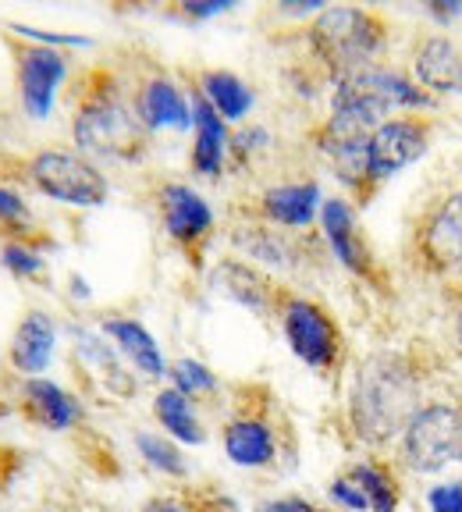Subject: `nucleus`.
Listing matches in <instances>:
<instances>
[{
	"instance_id": "1",
	"label": "nucleus",
	"mask_w": 462,
	"mask_h": 512,
	"mask_svg": "<svg viewBox=\"0 0 462 512\" xmlns=\"http://www.w3.org/2000/svg\"><path fill=\"white\" fill-rule=\"evenodd\" d=\"M72 139L82 157L139 164L150 150V132L139 125L128 82L111 64L82 68L72 89Z\"/></svg>"
},
{
	"instance_id": "2",
	"label": "nucleus",
	"mask_w": 462,
	"mask_h": 512,
	"mask_svg": "<svg viewBox=\"0 0 462 512\" xmlns=\"http://www.w3.org/2000/svg\"><path fill=\"white\" fill-rule=\"evenodd\" d=\"M420 406V374L402 352H370L352 374L349 427L367 448H384L402 438Z\"/></svg>"
},
{
	"instance_id": "3",
	"label": "nucleus",
	"mask_w": 462,
	"mask_h": 512,
	"mask_svg": "<svg viewBox=\"0 0 462 512\" xmlns=\"http://www.w3.org/2000/svg\"><path fill=\"white\" fill-rule=\"evenodd\" d=\"M388 40V18L377 8H363V4H327L306 25L310 57L331 82L381 64Z\"/></svg>"
},
{
	"instance_id": "4",
	"label": "nucleus",
	"mask_w": 462,
	"mask_h": 512,
	"mask_svg": "<svg viewBox=\"0 0 462 512\" xmlns=\"http://www.w3.org/2000/svg\"><path fill=\"white\" fill-rule=\"evenodd\" d=\"M0 175L15 185L40 192L47 200L64 203V207H104L111 196V182L79 150H29V153H4L0 157Z\"/></svg>"
},
{
	"instance_id": "5",
	"label": "nucleus",
	"mask_w": 462,
	"mask_h": 512,
	"mask_svg": "<svg viewBox=\"0 0 462 512\" xmlns=\"http://www.w3.org/2000/svg\"><path fill=\"white\" fill-rule=\"evenodd\" d=\"M434 107H438V100L423 93L413 82V75H402L395 68H384V64L331 82V111H356L374 121H388L399 111L420 114L434 111Z\"/></svg>"
},
{
	"instance_id": "6",
	"label": "nucleus",
	"mask_w": 462,
	"mask_h": 512,
	"mask_svg": "<svg viewBox=\"0 0 462 512\" xmlns=\"http://www.w3.org/2000/svg\"><path fill=\"white\" fill-rule=\"evenodd\" d=\"M402 466L413 473H441L462 466V406L427 402L413 413L399 438Z\"/></svg>"
},
{
	"instance_id": "7",
	"label": "nucleus",
	"mask_w": 462,
	"mask_h": 512,
	"mask_svg": "<svg viewBox=\"0 0 462 512\" xmlns=\"http://www.w3.org/2000/svg\"><path fill=\"white\" fill-rule=\"evenodd\" d=\"M281 335L299 363L317 374H335L345 360V335L335 313L310 296H288L278 313Z\"/></svg>"
},
{
	"instance_id": "8",
	"label": "nucleus",
	"mask_w": 462,
	"mask_h": 512,
	"mask_svg": "<svg viewBox=\"0 0 462 512\" xmlns=\"http://www.w3.org/2000/svg\"><path fill=\"white\" fill-rule=\"evenodd\" d=\"M0 40H4L11 68H15V86H18V100H22V111L32 121L50 118L57 89L64 86V79L72 72L68 54L54 47H43V43L22 40V36H15L8 29L0 32Z\"/></svg>"
},
{
	"instance_id": "9",
	"label": "nucleus",
	"mask_w": 462,
	"mask_h": 512,
	"mask_svg": "<svg viewBox=\"0 0 462 512\" xmlns=\"http://www.w3.org/2000/svg\"><path fill=\"white\" fill-rule=\"evenodd\" d=\"M153 203H157L164 235L175 242L192 271H203V256H207V246L217 228L210 203L185 182H160L157 192H153Z\"/></svg>"
},
{
	"instance_id": "10",
	"label": "nucleus",
	"mask_w": 462,
	"mask_h": 512,
	"mask_svg": "<svg viewBox=\"0 0 462 512\" xmlns=\"http://www.w3.org/2000/svg\"><path fill=\"white\" fill-rule=\"evenodd\" d=\"M434 118L431 114H395V118L381 121L367 139V175L374 192L384 182L427 157L434 146Z\"/></svg>"
},
{
	"instance_id": "11",
	"label": "nucleus",
	"mask_w": 462,
	"mask_h": 512,
	"mask_svg": "<svg viewBox=\"0 0 462 512\" xmlns=\"http://www.w3.org/2000/svg\"><path fill=\"white\" fill-rule=\"evenodd\" d=\"M125 82L132 111H136L139 125L150 132V139L157 132H185L192 125L189 93L178 86L168 68H160L157 61H143L136 72L125 75Z\"/></svg>"
},
{
	"instance_id": "12",
	"label": "nucleus",
	"mask_w": 462,
	"mask_h": 512,
	"mask_svg": "<svg viewBox=\"0 0 462 512\" xmlns=\"http://www.w3.org/2000/svg\"><path fill=\"white\" fill-rule=\"evenodd\" d=\"M413 260L427 274L462 271V189L441 196L423 210L413 228Z\"/></svg>"
},
{
	"instance_id": "13",
	"label": "nucleus",
	"mask_w": 462,
	"mask_h": 512,
	"mask_svg": "<svg viewBox=\"0 0 462 512\" xmlns=\"http://www.w3.org/2000/svg\"><path fill=\"white\" fill-rule=\"evenodd\" d=\"M320 235H324L327 249L335 256L338 264L352 274V278L367 281V285L381 288V264H377L374 246L359 228L356 207L342 196H331V200L320 203Z\"/></svg>"
},
{
	"instance_id": "14",
	"label": "nucleus",
	"mask_w": 462,
	"mask_h": 512,
	"mask_svg": "<svg viewBox=\"0 0 462 512\" xmlns=\"http://www.w3.org/2000/svg\"><path fill=\"white\" fill-rule=\"evenodd\" d=\"M210 285L214 292H221L224 299H231L242 310L256 313V317H278L285 299L292 296V288L278 285L263 267L249 264L242 256H221L210 267Z\"/></svg>"
},
{
	"instance_id": "15",
	"label": "nucleus",
	"mask_w": 462,
	"mask_h": 512,
	"mask_svg": "<svg viewBox=\"0 0 462 512\" xmlns=\"http://www.w3.org/2000/svg\"><path fill=\"white\" fill-rule=\"evenodd\" d=\"M320 203H324V192L313 178L278 182L267 185L253 200V207H246V221L271 224L281 232H310L313 221L320 217Z\"/></svg>"
},
{
	"instance_id": "16",
	"label": "nucleus",
	"mask_w": 462,
	"mask_h": 512,
	"mask_svg": "<svg viewBox=\"0 0 462 512\" xmlns=\"http://www.w3.org/2000/svg\"><path fill=\"white\" fill-rule=\"evenodd\" d=\"M221 445L228 463L242 466V470H267L281 456L274 424L263 413H253V409H242V413L231 416L221 431Z\"/></svg>"
},
{
	"instance_id": "17",
	"label": "nucleus",
	"mask_w": 462,
	"mask_h": 512,
	"mask_svg": "<svg viewBox=\"0 0 462 512\" xmlns=\"http://www.w3.org/2000/svg\"><path fill=\"white\" fill-rule=\"evenodd\" d=\"M18 413L32 427H43V431L54 434L82 424V402L57 381H47V377H25V384L18 388Z\"/></svg>"
},
{
	"instance_id": "18",
	"label": "nucleus",
	"mask_w": 462,
	"mask_h": 512,
	"mask_svg": "<svg viewBox=\"0 0 462 512\" xmlns=\"http://www.w3.org/2000/svg\"><path fill=\"white\" fill-rule=\"evenodd\" d=\"M413 82L423 93L438 96H459L462 93V47L441 32L423 36L413 50Z\"/></svg>"
},
{
	"instance_id": "19",
	"label": "nucleus",
	"mask_w": 462,
	"mask_h": 512,
	"mask_svg": "<svg viewBox=\"0 0 462 512\" xmlns=\"http://www.w3.org/2000/svg\"><path fill=\"white\" fill-rule=\"evenodd\" d=\"M189 107H192V153L189 164L192 171L207 182H217L228 168V121L214 111V107L203 100L196 89H189Z\"/></svg>"
},
{
	"instance_id": "20",
	"label": "nucleus",
	"mask_w": 462,
	"mask_h": 512,
	"mask_svg": "<svg viewBox=\"0 0 462 512\" xmlns=\"http://www.w3.org/2000/svg\"><path fill=\"white\" fill-rule=\"evenodd\" d=\"M75 338V363L89 374V381L96 388H104L114 399H132L136 395V374L125 370L121 352L111 342H104V335H96L89 328H72Z\"/></svg>"
},
{
	"instance_id": "21",
	"label": "nucleus",
	"mask_w": 462,
	"mask_h": 512,
	"mask_svg": "<svg viewBox=\"0 0 462 512\" xmlns=\"http://www.w3.org/2000/svg\"><path fill=\"white\" fill-rule=\"evenodd\" d=\"M299 232H281V228H271V224L260 221H239L231 224V246L239 249L242 260L256 267H299L303 264V249H299Z\"/></svg>"
},
{
	"instance_id": "22",
	"label": "nucleus",
	"mask_w": 462,
	"mask_h": 512,
	"mask_svg": "<svg viewBox=\"0 0 462 512\" xmlns=\"http://www.w3.org/2000/svg\"><path fill=\"white\" fill-rule=\"evenodd\" d=\"M54 349H57L54 317L43 310H29L15 324L8 360L22 377H43V370H47L50 360H54Z\"/></svg>"
},
{
	"instance_id": "23",
	"label": "nucleus",
	"mask_w": 462,
	"mask_h": 512,
	"mask_svg": "<svg viewBox=\"0 0 462 512\" xmlns=\"http://www.w3.org/2000/svg\"><path fill=\"white\" fill-rule=\"evenodd\" d=\"M100 335L111 338L114 349L132 363V370H139L143 377H160L168 374V360H164V352H160L157 338L146 331L143 320L136 317H104L100 320Z\"/></svg>"
},
{
	"instance_id": "24",
	"label": "nucleus",
	"mask_w": 462,
	"mask_h": 512,
	"mask_svg": "<svg viewBox=\"0 0 462 512\" xmlns=\"http://www.w3.org/2000/svg\"><path fill=\"white\" fill-rule=\"evenodd\" d=\"M192 89H196L224 121H235V125L246 121V114L253 111V104H256L253 86H249L246 79H239L235 72H228V68H203V72H196Z\"/></svg>"
},
{
	"instance_id": "25",
	"label": "nucleus",
	"mask_w": 462,
	"mask_h": 512,
	"mask_svg": "<svg viewBox=\"0 0 462 512\" xmlns=\"http://www.w3.org/2000/svg\"><path fill=\"white\" fill-rule=\"evenodd\" d=\"M153 416H157V424L164 427L171 441L178 445H203L207 441V431L200 424V413L192 406V399H185L182 392L175 388H160L153 395Z\"/></svg>"
},
{
	"instance_id": "26",
	"label": "nucleus",
	"mask_w": 462,
	"mask_h": 512,
	"mask_svg": "<svg viewBox=\"0 0 462 512\" xmlns=\"http://www.w3.org/2000/svg\"><path fill=\"white\" fill-rule=\"evenodd\" d=\"M345 473L359 484V491H363V498H367L370 512H399L402 488H399V480H395V473H391L384 463H377V459H363V463H352Z\"/></svg>"
},
{
	"instance_id": "27",
	"label": "nucleus",
	"mask_w": 462,
	"mask_h": 512,
	"mask_svg": "<svg viewBox=\"0 0 462 512\" xmlns=\"http://www.w3.org/2000/svg\"><path fill=\"white\" fill-rule=\"evenodd\" d=\"M136 448H139V456H143V463L153 466L157 473H164V477H185V473H189L178 441L164 438V434H150V431L136 434Z\"/></svg>"
},
{
	"instance_id": "28",
	"label": "nucleus",
	"mask_w": 462,
	"mask_h": 512,
	"mask_svg": "<svg viewBox=\"0 0 462 512\" xmlns=\"http://www.w3.org/2000/svg\"><path fill=\"white\" fill-rule=\"evenodd\" d=\"M168 377H171V388L175 392H182L185 399H207V395H214L217 388H221V381H217V374L207 367V363L200 360H178L168 367Z\"/></svg>"
},
{
	"instance_id": "29",
	"label": "nucleus",
	"mask_w": 462,
	"mask_h": 512,
	"mask_svg": "<svg viewBox=\"0 0 462 512\" xmlns=\"http://www.w3.org/2000/svg\"><path fill=\"white\" fill-rule=\"evenodd\" d=\"M0 267L22 281H40L47 278V260L43 249L25 246V242H0Z\"/></svg>"
},
{
	"instance_id": "30",
	"label": "nucleus",
	"mask_w": 462,
	"mask_h": 512,
	"mask_svg": "<svg viewBox=\"0 0 462 512\" xmlns=\"http://www.w3.org/2000/svg\"><path fill=\"white\" fill-rule=\"evenodd\" d=\"M274 146V136L267 132L263 125H242L239 132H231V143H228V164L235 171L239 168H249L256 157Z\"/></svg>"
},
{
	"instance_id": "31",
	"label": "nucleus",
	"mask_w": 462,
	"mask_h": 512,
	"mask_svg": "<svg viewBox=\"0 0 462 512\" xmlns=\"http://www.w3.org/2000/svg\"><path fill=\"white\" fill-rule=\"evenodd\" d=\"M4 29L15 32V36H22V40L43 43V47H54V50L93 47V40H89V36H72V32H47V29H32V25H22V22H8Z\"/></svg>"
},
{
	"instance_id": "32",
	"label": "nucleus",
	"mask_w": 462,
	"mask_h": 512,
	"mask_svg": "<svg viewBox=\"0 0 462 512\" xmlns=\"http://www.w3.org/2000/svg\"><path fill=\"white\" fill-rule=\"evenodd\" d=\"M327 498L345 512H370L367 498H363V491H359V484L349 473H338V477L327 484Z\"/></svg>"
},
{
	"instance_id": "33",
	"label": "nucleus",
	"mask_w": 462,
	"mask_h": 512,
	"mask_svg": "<svg viewBox=\"0 0 462 512\" xmlns=\"http://www.w3.org/2000/svg\"><path fill=\"white\" fill-rule=\"evenodd\" d=\"M427 509L431 512H462V480H445L427 491Z\"/></svg>"
},
{
	"instance_id": "34",
	"label": "nucleus",
	"mask_w": 462,
	"mask_h": 512,
	"mask_svg": "<svg viewBox=\"0 0 462 512\" xmlns=\"http://www.w3.org/2000/svg\"><path fill=\"white\" fill-rule=\"evenodd\" d=\"M231 8H235L231 0H182L175 8V15L185 18V22H207V18H217Z\"/></svg>"
},
{
	"instance_id": "35",
	"label": "nucleus",
	"mask_w": 462,
	"mask_h": 512,
	"mask_svg": "<svg viewBox=\"0 0 462 512\" xmlns=\"http://www.w3.org/2000/svg\"><path fill=\"white\" fill-rule=\"evenodd\" d=\"M256 512H327V509H320V505L306 502V498H299V495H285V498H267V502H260Z\"/></svg>"
},
{
	"instance_id": "36",
	"label": "nucleus",
	"mask_w": 462,
	"mask_h": 512,
	"mask_svg": "<svg viewBox=\"0 0 462 512\" xmlns=\"http://www.w3.org/2000/svg\"><path fill=\"white\" fill-rule=\"evenodd\" d=\"M143 512H200V509L189 502H178V498H150L143 505Z\"/></svg>"
},
{
	"instance_id": "37",
	"label": "nucleus",
	"mask_w": 462,
	"mask_h": 512,
	"mask_svg": "<svg viewBox=\"0 0 462 512\" xmlns=\"http://www.w3.org/2000/svg\"><path fill=\"white\" fill-rule=\"evenodd\" d=\"M431 15L438 18L441 25L452 22V18L462 15V0H455V4H441V0H438V4H431Z\"/></svg>"
},
{
	"instance_id": "38",
	"label": "nucleus",
	"mask_w": 462,
	"mask_h": 512,
	"mask_svg": "<svg viewBox=\"0 0 462 512\" xmlns=\"http://www.w3.org/2000/svg\"><path fill=\"white\" fill-rule=\"evenodd\" d=\"M15 448H4L0 445V491H4V484H8V477H11V463H15Z\"/></svg>"
},
{
	"instance_id": "39",
	"label": "nucleus",
	"mask_w": 462,
	"mask_h": 512,
	"mask_svg": "<svg viewBox=\"0 0 462 512\" xmlns=\"http://www.w3.org/2000/svg\"><path fill=\"white\" fill-rule=\"evenodd\" d=\"M459 345H462V310H459Z\"/></svg>"
}]
</instances>
